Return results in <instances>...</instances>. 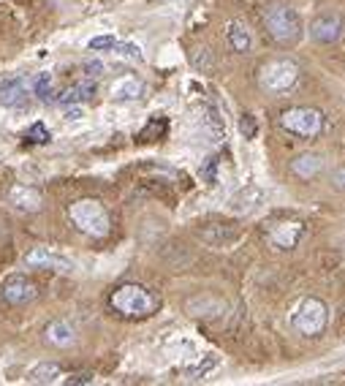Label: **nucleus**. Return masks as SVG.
I'll return each mask as SVG.
<instances>
[{"label": "nucleus", "mask_w": 345, "mask_h": 386, "mask_svg": "<svg viewBox=\"0 0 345 386\" xmlns=\"http://www.w3.org/2000/svg\"><path fill=\"white\" fill-rule=\"evenodd\" d=\"M261 22H264L266 36L278 46H297L305 36L302 17L288 0H269L261 8Z\"/></svg>", "instance_id": "1"}, {"label": "nucleus", "mask_w": 345, "mask_h": 386, "mask_svg": "<svg viewBox=\"0 0 345 386\" xmlns=\"http://www.w3.org/2000/svg\"><path fill=\"white\" fill-rule=\"evenodd\" d=\"M109 307L122 319H150L158 310V297L142 283H122L109 294Z\"/></svg>", "instance_id": "2"}, {"label": "nucleus", "mask_w": 345, "mask_h": 386, "mask_svg": "<svg viewBox=\"0 0 345 386\" xmlns=\"http://www.w3.org/2000/svg\"><path fill=\"white\" fill-rule=\"evenodd\" d=\"M299 65L291 60V58H275V60H266L259 68V87L264 90L266 96H288L297 84H299Z\"/></svg>", "instance_id": "3"}, {"label": "nucleus", "mask_w": 345, "mask_h": 386, "mask_svg": "<svg viewBox=\"0 0 345 386\" xmlns=\"http://www.w3.org/2000/svg\"><path fill=\"white\" fill-rule=\"evenodd\" d=\"M68 218H71V224L77 226L82 234L96 237V240L106 237L109 229H112L109 212H106V207L98 199H77L68 207Z\"/></svg>", "instance_id": "4"}, {"label": "nucleus", "mask_w": 345, "mask_h": 386, "mask_svg": "<svg viewBox=\"0 0 345 386\" xmlns=\"http://www.w3.org/2000/svg\"><path fill=\"white\" fill-rule=\"evenodd\" d=\"M326 125V117L321 109L315 106H291L280 112V128L291 136H299V139H315L321 136Z\"/></svg>", "instance_id": "5"}, {"label": "nucleus", "mask_w": 345, "mask_h": 386, "mask_svg": "<svg viewBox=\"0 0 345 386\" xmlns=\"http://www.w3.org/2000/svg\"><path fill=\"white\" fill-rule=\"evenodd\" d=\"M326 321H329V307L318 297H307L294 313V329L305 337H318L326 329Z\"/></svg>", "instance_id": "6"}, {"label": "nucleus", "mask_w": 345, "mask_h": 386, "mask_svg": "<svg viewBox=\"0 0 345 386\" xmlns=\"http://www.w3.org/2000/svg\"><path fill=\"white\" fill-rule=\"evenodd\" d=\"M25 264L39 266V269H55V272H74V262L68 256H63L58 250L46 247V245H36L25 253Z\"/></svg>", "instance_id": "7"}, {"label": "nucleus", "mask_w": 345, "mask_h": 386, "mask_svg": "<svg viewBox=\"0 0 345 386\" xmlns=\"http://www.w3.org/2000/svg\"><path fill=\"white\" fill-rule=\"evenodd\" d=\"M0 294H3V300H6L8 305H14V307L27 305V302L36 297V283H33L27 275L14 272V275H8V278L3 281Z\"/></svg>", "instance_id": "8"}, {"label": "nucleus", "mask_w": 345, "mask_h": 386, "mask_svg": "<svg viewBox=\"0 0 345 386\" xmlns=\"http://www.w3.org/2000/svg\"><path fill=\"white\" fill-rule=\"evenodd\" d=\"M343 36V17L340 14H318L315 20L310 22V39L315 44H324V46H332L337 44Z\"/></svg>", "instance_id": "9"}, {"label": "nucleus", "mask_w": 345, "mask_h": 386, "mask_svg": "<svg viewBox=\"0 0 345 386\" xmlns=\"http://www.w3.org/2000/svg\"><path fill=\"white\" fill-rule=\"evenodd\" d=\"M269 243L275 245L278 250H291L297 247L299 240L305 237V224L299 221H280V224H272V229L266 231Z\"/></svg>", "instance_id": "10"}, {"label": "nucleus", "mask_w": 345, "mask_h": 386, "mask_svg": "<svg viewBox=\"0 0 345 386\" xmlns=\"http://www.w3.org/2000/svg\"><path fill=\"white\" fill-rule=\"evenodd\" d=\"M41 202H44V196H41L39 188H33V185H14V188L8 191V204H11V210H17L22 215L39 212Z\"/></svg>", "instance_id": "11"}, {"label": "nucleus", "mask_w": 345, "mask_h": 386, "mask_svg": "<svg viewBox=\"0 0 345 386\" xmlns=\"http://www.w3.org/2000/svg\"><path fill=\"white\" fill-rule=\"evenodd\" d=\"M27 101V79L25 77H8L0 82V106H22Z\"/></svg>", "instance_id": "12"}, {"label": "nucleus", "mask_w": 345, "mask_h": 386, "mask_svg": "<svg viewBox=\"0 0 345 386\" xmlns=\"http://www.w3.org/2000/svg\"><path fill=\"white\" fill-rule=\"evenodd\" d=\"M44 340L55 348H71L77 343V332H74V326L68 324V321L55 319V321H49V324L44 326Z\"/></svg>", "instance_id": "13"}, {"label": "nucleus", "mask_w": 345, "mask_h": 386, "mask_svg": "<svg viewBox=\"0 0 345 386\" xmlns=\"http://www.w3.org/2000/svg\"><path fill=\"white\" fill-rule=\"evenodd\" d=\"M291 172H294L299 180H310V177H315V174L324 172V155H318V153H302V155H297V158L291 161Z\"/></svg>", "instance_id": "14"}, {"label": "nucleus", "mask_w": 345, "mask_h": 386, "mask_svg": "<svg viewBox=\"0 0 345 386\" xmlns=\"http://www.w3.org/2000/svg\"><path fill=\"white\" fill-rule=\"evenodd\" d=\"M226 41H228V46L234 49V52H250V46H253V36H250V30L245 27L240 20H231L226 25Z\"/></svg>", "instance_id": "15"}, {"label": "nucleus", "mask_w": 345, "mask_h": 386, "mask_svg": "<svg viewBox=\"0 0 345 386\" xmlns=\"http://www.w3.org/2000/svg\"><path fill=\"white\" fill-rule=\"evenodd\" d=\"M144 96V82L136 77H122L112 84V98L115 101H136Z\"/></svg>", "instance_id": "16"}, {"label": "nucleus", "mask_w": 345, "mask_h": 386, "mask_svg": "<svg viewBox=\"0 0 345 386\" xmlns=\"http://www.w3.org/2000/svg\"><path fill=\"white\" fill-rule=\"evenodd\" d=\"M93 96H96V82L82 79L79 84H71L68 90H63L60 96H58V103H60V106H71V103L87 101V98H93Z\"/></svg>", "instance_id": "17"}, {"label": "nucleus", "mask_w": 345, "mask_h": 386, "mask_svg": "<svg viewBox=\"0 0 345 386\" xmlns=\"http://www.w3.org/2000/svg\"><path fill=\"white\" fill-rule=\"evenodd\" d=\"M27 381L30 384H55V381H60V367L55 362H41V365L30 367Z\"/></svg>", "instance_id": "18"}, {"label": "nucleus", "mask_w": 345, "mask_h": 386, "mask_svg": "<svg viewBox=\"0 0 345 386\" xmlns=\"http://www.w3.org/2000/svg\"><path fill=\"white\" fill-rule=\"evenodd\" d=\"M52 87H55V77H52L49 71L36 74V79H33V93L39 96L41 101H49V98H52Z\"/></svg>", "instance_id": "19"}, {"label": "nucleus", "mask_w": 345, "mask_h": 386, "mask_svg": "<svg viewBox=\"0 0 345 386\" xmlns=\"http://www.w3.org/2000/svg\"><path fill=\"white\" fill-rule=\"evenodd\" d=\"M259 202H261V191H259V188H245V191H240V193L234 196L231 204H234V210H245V212H247V210H253Z\"/></svg>", "instance_id": "20"}, {"label": "nucleus", "mask_w": 345, "mask_h": 386, "mask_svg": "<svg viewBox=\"0 0 345 386\" xmlns=\"http://www.w3.org/2000/svg\"><path fill=\"white\" fill-rule=\"evenodd\" d=\"M204 125H207V128H209L215 136H223V134H226L223 117L218 115V109H215V106H207V109H204Z\"/></svg>", "instance_id": "21"}, {"label": "nucleus", "mask_w": 345, "mask_h": 386, "mask_svg": "<svg viewBox=\"0 0 345 386\" xmlns=\"http://www.w3.org/2000/svg\"><path fill=\"white\" fill-rule=\"evenodd\" d=\"M25 139H30V142H36V144H46L49 139H52V136H49V128H46L44 122H33V125L27 128Z\"/></svg>", "instance_id": "22"}, {"label": "nucleus", "mask_w": 345, "mask_h": 386, "mask_svg": "<svg viewBox=\"0 0 345 386\" xmlns=\"http://www.w3.org/2000/svg\"><path fill=\"white\" fill-rule=\"evenodd\" d=\"M215 367H218V359H215V356H207L204 362H199L196 367H190L188 375H190V381H199V378H204L209 370H215Z\"/></svg>", "instance_id": "23"}, {"label": "nucleus", "mask_w": 345, "mask_h": 386, "mask_svg": "<svg viewBox=\"0 0 345 386\" xmlns=\"http://www.w3.org/2000/svg\"><path fill=\"white\" fill-rule=\"evenodd\" d=\"M115 49H117V55L128 58V60H142V49H139V44H125V41L120 44V41H117Z\"/></svg>", "instance_id": "24"}, {"label": "nucleus", "mask_w": 345, "mask_h": 386, "mask_svg": "<svg viewBox=\"0 0 345 386\" xmlns=\"http://www.w3.org/2000/svg\"><path fill=\"white\" fill-rule=\"evenodd\" d=\"M240 131H242L245 139H256V134H259V122L253 115H242L240 117Z\"/></svg>", "instance_id": "25"}, {"label": "nucleus", "mask_w": 345, "mask_h": 386, "mask_svg": "<svg viewBox=\"0 0 345 386\" xmlns=\"http://www.w3.org/2000/svg\"><path fill=\"white\" fill-rule=\"evenodd\" d=\"M115 44H117L115 36H96V39H90V49L106 52V49H115Z\"/></svg>", "instance_id": "26"}, {"label": "nucleus", "mask_w": 345, "mask_h": 386, "mask_svg": "<svg viewBox=\"0 0 345 386\" xmlns=\"http://www.w3.org/2000/svg\"><path fill=\"white\" fill-rule=\"evenodd\" d=\"M65 386H79V384H93V373H74L68 378H63Z\"/></svg>", "instance_id": "27"}, {"label": "nucleus", "mask_w": 345, "mask_h": 386, "mask_svg": "<svg viewBox=\"0 0 345 386\" xmlns=\"http://www.w3.org/2000/svg\"><path fill=\"white\" fill-rule=\"evenodd\" d=\"M84 74H87L90 79H96V77H101V74H103V63H98V60L84 63Z\"/></svg>", "instance_id": "28"}, {"label": "nucleus", "mask_w": 345, "mask_h": 386, "mask_svg": "<svg viewBox=\"0 0 345 386\" xmlns=\"http://www.w3.org/2000/svg\"><path fill=\"white\" fill-rule=\"evenodd\" d=\"M209 55H207V49H196V55H193V63H196V68H209L212 63L207 60Z\"/></svg>", "instance_id": "29"}, {"label": "nucleus", "mask_w": 345, "mask_h": 386, "mask_svg": "<svg viewBox=\"0 0 345 386\" xmlns=\"http://www.w3.org/2000/svg\"><path fill=\"white\" fill-rule=\"evenodd\" d=\"M82 117H84V109L71 103V109L65 112V120H68V122H77V120H82Z\"/></svg>", "instance_id": "30"}, {"label": "nucleus", "mask_w": 345, "mask_h": 386, "mask_svg": "<svg viewBox=\"0 0 345 386\" xmlns=\"http://www.w3.org/2000/svg\"><path fill=\"white\" fill-rule=\"evenodd\" d=\"M215 166H218V158H209L207 169H204V177H207V183L209 185H215Z\"/></svg>", "instance_id": "31"}, {"label": "nucleus", "mask_w": 345, "mask_h": 386, "mask_svg": "<svg viewBox=\"0 0 345 386\" xmlns=\"http://www.w3.org/2000/svg\"><path fill=\"white\" fill-rule=\"evenodd\" d=\"M332 183L337 185L340 191H345V166H340V169L334 172V177H332Z\"/></svg>", "instance_id": "32"}]
</instances>
